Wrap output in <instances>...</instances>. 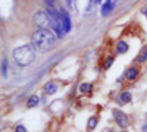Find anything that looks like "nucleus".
Wrapping results in <instances>:
<instances>
[{"mask_svg":"<svg viewBox=\"0 0 147 132\" xmlns=\"http://www.w3.org/2000/svg\"><path fill=\"white\" fill-rule=\"evenodd\" d=\"M16 132H27V129H25V126L18 125V126H16Z\"/></svg>","mask_w":147,"mask_h":132,"instance_id":"obj_19","label":"nucleus"},{"mask_svg":"<svg viewBox=\"0 0 147 132\" xmlns=\"http://www.w3.org/2000/svg\"><path fill=\"white\" fill-rule=\"evenodd\" d=\"M90 90H91V84H81V87H80V91L81 92H90Z\"/></svg>","mask_w":147,"mask_h":132,"instance_id":"obj_14","label":"nucleus"},{"mask_svg":"<svg viewBox=\"0 0 147 132\" xmlns=\"http://www.w3.org/2000/svg\"><path fill=\"white\" fill-rule=\"evenodd\" d=\"M43 2H44L49 7H53V0H43Z\"/></svg>","mask_w":147,"mask_h":132,"instance_id":"obj_20","label":"nucleus"},{"mask_svg":"<svg viewBox=\"0 0 147 132\" xmlns=\"http://www.w3.org/2000/svg\"><path fill=\"white\" fill-rule=\"evenodd\" d=\"M112 63H113V57H107L106 60H105V65H103V68H105V69H109L110 66H112Z\"/></svg>","mask_w":147,"mask_h":132,"instance_id":"obj_17","label":"nucleus"},{"mask_svg":"<svg viewBox=\"0 0 147 132\" xmlns=\"http://www.w3.org/2000/svg\"><path fill=\"white\" fill-rule=\"evenodd\" d=\"M96 125H97V119H96V117H90V119H88V129H90V131L94 129Z\"/></svg>","mask_w":147,"mask_h":132,"instance_id":"obj_15","label":"nucleus"},{"mask_svg":"<svg viewBox=\"0 0 147 132\" xmlns=\"http://www.w3.org/2000/svg\"><path fill=\"white\" fill-rule=\"evenodd\" d=\"M122 132H125V131H122Z\"/></svg>","mask_w":147,"mask_h":132,"instance_id":"obj_24","label":"nucleus"},{"mask_svg":"<svg viewBox=\"0 0 147 132\" xmlns=\"http://www.w3.org/2000/svg\"><path fill=\"white\" fill-rule=\"evenodd\" d=\"M66 2H68V6L72 10H77V0H66Z\"/></svg>","mask_w":147,"mask_h":132,"instance_id":"obj_18","label":"nucleus"},{"mask_svg":"<svg viewBox=\"0 0 147 132\" xmlns=\"http://www.w3.org/2000/svg\"><path fill=\"white\" fill-rule=\"evenodd\" d=\"M57 35L53 34L49 29H38L32 34L31 37V44L35 47V50L38 52H49L55 47Z\"/></svg>","mask_w":147,"mask_h":132,"instance_id":"obj_1","label":"nucleus"},{"mask_svg":"<svg viewBox=\"0 0 147 132\" xmlns=\"http://www.w3.org/2000/svg\"><path fill=\"white\" fill-rule=\"evenodd\" d=\"M141 12H143V13H144V15L147 16V5H146V6L143 7V10H141Z\"/></svg>","mask_w":147,"mask_h":132,"instance_id":"obj_21","label":"nucleus"},{"mask_svg":"<svg viewBox=\"0 0 147 132\" xmlns=\"http://www.w3.org/2000/svg\"><path fill=\"white\" fill-rule=\"evenodd\" d=\"M116 49H118V53H125L128 50V44L125 41H119L118 46H116Z\"/></svg>","mask_w":147,"mask_h":132,"instance_id":"obj_13","label":"nucleus"},{"mask_svg":"<svg viewBox=\"0 0 147 132\" xmlns=\"http://www.w3.org/2000/svg\"><path fill=\"white\" fill-rule=\"evenodd\" d=\"M112 9H113V0H107V2L103 5V7H102V13L103 15H107Z\"/></svg>","mask_w":147,"mask_h":132,"instance_id":"obj_8","label":"nucleus"},{"mask_svg":"<svg viewBox=\"0 0 147 132\" xmlns=\"http://www.w3.org/2000/svg\"><path fill=\"white\" fill-rule=\"evenodd\" d=\"M2 78L3 79L7 78V59L6 57L2 59Z\"/></svg>","mask_w":147,"mask_h":132,"instance_id":"obj_11","label":"nucleus"},{"mask_svg":"<svg viewBox=\"0 0 147 132\" xmlns=\"http://www.w3.org/2000/svg\"><path fill=\"white\" fill-rule=\"evenodd\" d=\"M37 104H38V97H37V95H31V97L28 98V101H27V106L30 107H35Z\"/></svg>","mask_w":147,"mask_h":132,"instance_id":"obj_12","label":"nucleus"},{"mask_svg":"<svg viewBox=\"0 0 147 132\" xmlns=\"http://www.w3.org/2000/svg\"><path fill=\"white\" fill-rule=\"evenodd\" d=\"M49 15H50V19H52V27H53V31L57 37L60 38L65 32V28H63V21H62V16H60V12L55 10L53 7H49L47 9Z\"/></svg>","mask_w":147,"mask_h":132,"instance_id":"obj_3","label":"nucleus"},{"mask_svg":"<svg viewBox=\"0 0 147 132\" xmlns=\"http://www.w3.org/2000/svg\"><path fill=\"white\" fill-rule=\"evenodd\" d=\"M113 117H115V121H116V123L121 126V128H127L128 125H129V121H128V116L124 113V112H121V110H118V109H115L113 112Z\"/></svg>","mask_w":147,"mask_h":132,"instance_id":"obj_5","label":"nucleus"},{"mask_svg":"<svg viewBox=\"0 0 147 132\" xmlns=\"http://www.w3.org/2000/svg\"><path fill=\"white\" fill-rule=\"evenodd\" d=\"M34 23L40 29H49V27L52 25V19H50L49 12H44V10L35 12V15H34Z\"/></svg>","mask_w":147,"mask_h":132,"instance_id":"obj_4","label":"nucleus"},{"mask_svg":"<svg viewBox=\"0 0 147 132\" xmlns=\"http://www.w3.org/2000/svg\"><path fill=\"white\" fill-rule=\"evenodd\" d=\"M44 91H46V94H55V92L57 91L56 84H53L52 81H50V82H47L46 85H44Z\"/></svg>","mask_w":147,"mask_h":132,"instance_id":"obj_7","label":"nucleus"},{"mask_svg":"<svg viewBox=\"0 0 147 132\" xmlns=\"http://www.w3.org/2000/svg\"><path fill=\"white\" fill-rule=\"evenodd\" d=\"M147 60V52H143L138 57H137V62L138 63H143V62H146Z\"/></svg>","mask_w":147,"mask_h":132,"instance_id":"obj_16","label":"nucleus"},{"mask_svg":"<svg viewBox=\"0 0 147 132\" xmlns=\"http://www.w3.org/2000/svg\"><path fill=\"white\" fill-rule=\"evenodd\" d=\"M109 132H112V131H109Z\"/></svg>","mask_w":147,"mask_h":132,"instance_id":"obj_25","label":"nucleus"},{"mask_svg":"<svg viewBox=\"0 0 147 132\" xmlns=\"http://www.w3.org/2000/svg\"><path fill=\"white\" fill-rule=\"evenodd\" d=\"M137 74H138V72H137V69H136V68H129V69L127 70V79L134 81V79L137 78Z\"/></svg>","mask_w":147,"mask_h":132,"instance_id":"obj_10","label":"nucleus"},{"mask_svg":"<svg viewBox=\"0 0 147 132\" xmlns=\"http://www.w3.org/2000/svg\"><path fill=\"white\" fill-rule=\"evenodd\" d=\"M12 56H13V60L19 66H28L30 63L34 62V59H35V47L32 44L19 46L12 52Z\"/></svg>","mask_w":147,"mask_h":132,"instance_id":"obj_2","label":"nucleus"},{"mask_svg":"<svg viewBox=\"0 0 147 132\" xmlns=\"http://www.w3.org/2000/svg\"><path fill=\"white\" fill-rule=\"evenodd\" d=\"M60 16H62V21H63L65 32H69L71 31V18H69V13L65 9H62V10H60Z\"/></svg>","mask_w":147,"mask_h":132,"instance_id":"obj_6","label":"nucleus"},{"mask_svg":"<svg viewBox=\"0 0 147 132\" xmlns=\"http://www.w3.org/2000/svg\"><path fill=\"white\" fill-rule=\"evenodd\" d=\"M132 100V95L129 94V92H122L121 95H119V103H122V104H127V103H129Z\"/></svg>","mask_w":147,"mask_h":132,"instance_id":"obj_9","label":"nucleus"},{"mask_svg":"<svg viewBox=\"0 0 147 132\" xmlns=\"http://www.w3.org/2000/svg\"><path fill=\"white\" fill-rule=\"evenodd\" d=\"M100 2H102V0H97V3H100Z\"/></svg>","mask_w":147,"mask_h":132,"instance_id":"obj_23","label":"nucleus"},{"mask_svg":"<svg viewBox=\"0 0 147 132\" xmlns=\"http://www.w3.org/2000/svg\"><path fill=\"white\" fill-rule=\"evenodd\" d=\"M143 132H147V126H144V128H143Z\"/></svg>","mask_w":147,"mask_h":132,"instance_id":"obj_22","label":"nucleus"}]
</instances>
